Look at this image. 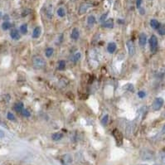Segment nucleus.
<instances>
[{"mask_svg":"<svg viewBox=\"0 0 165 165\" xmlns=\"http://www.w3.org/2000/svg\"><path fill=\"white\" fill-rule=\"evenodd\" d=\"M158 33H159V35H161V36L165 35V25H163V24L160 25L159 29H158Z\"/></svg>","mask_w":165,"mask_h":165,"instance_id":"nucleus-24","label":"nucleus"},{"mask_svg":"<svg viewBox=\"0 0 165 165\" xmlns=\"http://www.w3.org/2000/svg\"><path fill=\"white\" fill-rule=\"evenodd\" d=\"M46 15H47V17H48L49 18H52V6H51V5L48 7H47V9H46Z\"/></svg>","mask_w":165,"mask_h":165,"instance_id":"nucleus-30","label":"nucleus"},{"mask_svg":"<svg viewBox=\"0 0 165 165\" xmlns=\"http://www.w3.org/2000/svg\"><path fill=\"white\" fill-rule=\"evenodd\" d=\"M113 136L115 139V142H116V145L118 146H121L123 145V141H124V137H123V134L122 133L119 131L118 129H115L113 130Z\"/></svg>","mask_w":165,"mask_h":165,"instance_id":"nucleus-2","label":"nucleus"},{"mask_svg":"<svg viewBox=\"0 0 165 165\" xmlns=\"http://www.w3.org/2000/svg\"><path fill=\"white\" fill-rule=\"evenodd\" d=\"M144 165H146V164H144Z\"/></svg>","mask_w":165,"mask_h":165,"instance_id":"nucleus-40","label":"nucleus"},{"mask_svg":"<svg viewBox=\"0 0 165 165\" xmlns=\"http://www.w3.org/2000/svg\"><path fill=\"white\" fill-rule=\"evenodd\" d=\"M53 52H54V49H53L52 47H48V48H46V53H45L46 57H51L52 56Z\"/></svg>","mask_w":165,"mask_h":165,"instance_id":"nucleus-20","label":"nucleus"},{"mask_svg":"<svg viewBox=\"0 0 165 165\" xmlns=\"http://www.w3.org/2000/svg\"><path fill=\"white\" fill-rule=\"evenodd\" d=\"M149 47L152 52H156L158 48V38L155 35H152L149 38Z\"/></svg>","mask_w":165,"mask_h":165,"instance_id":"nucleus-5","label":"nucleus"},{"mask_svg":"<svg viewBox=\"0 0 165 165\" xmlns=\"http://www.w3.org/2000/svg\"><path fill=\"white\" fill-rule=\"evenodd\" d=\"M57 15L59 16L60 18H63V17H65V15H66V12H65V10H64L63 7H59V8L57 9Z\"/></svg>","mask_w":165,"mask_h":165,"instance_id":"nucleus-18","label":"nucleus"},{"mask_svg":"<svg viewBox=\"0 0 165 165\" xmlns=\"http://www.w3.org/2000/svg\"><path fill=\"white\" fill-rule=\"evenodd\" d=\"M107 16H108V13H104L103 15H101V17L100 18V22H104L106 21V18H107Z\"/></svg>","mask_w":165,"mask_h":165,"instance_id":"nucleus-31","label":"nucleus"},{"mask_svg":"<svg viewBox=\"0 0 165 165\" xmlns=\"http://www.w3.org/2000/svg\"><path fill=\"white\" fill-rule=\"evenodd\" d=\"M162 162H163V164L165 165V155H164V156L162 157Z\"/></svg>","mask_w":165,"mask_h":165,"instance_id":"nucleus-35","label":"nucleus"},{"mask_svg":"<svg viewBox=\"0 0 165 165\" xmlns=\"http://www.w3.org/2000/svg\"><path fill=\"white\" fill-rule=\"evenodd\" d=\"M22 116H24V117H30V115H31V113L29 112V110H25V109H23L22 110Z\"/></svg>","mask_w":165,"mask_h":165,"instance_id":"nucleus-27","label":"nucleus"},{"mask_svg":"<svg viewBox=\"0 0 165 165\" xmlns=\"http://www.w3.org/2000/svg\"><path fill=\"white\" fill-rule=\"evenodd\" d=\"M141 4H142V0H136V7L138 8H140Z\"/></svg>","mask_w":165,"mask_h":165,"instance_id":"nucleus-33","label":"nucleus"},{"mask_svg":"<svg viewBox=\"0 0 165 165\" xmlns=\"http://www.w3.org/2000/svg\"><path fill=\"white\" fill-rule=\"evenodd\" d=\"M108 121H109V115H104V117H103L102 119H101V123H102V125H106L107 123H108Z\"/></svg>","mask_w":165,"mask_h":165,"instance_id":"nucleus-28","label":"nucleus"},{"mask_svg":"<svg viewBox=\"0 0 165 165\" xmlns=\"http://www.w3.org/2000/svg\"><path fill=\"white\" fill-rule=\"evenodd\" d=\"M79 37H80L79 30H78L77 28H73L72 34H71V38H72L73 40H77L79 38Z\"/></svg>","mask_w":165,"mask_h":165,"instance_id":"nucleus-15","label":"nucleus"},{"mask_svg":"<svg viewBox=\"0 0 165 165\" xmlns=\"http://www.w3.org/2000/svg\"><path fill=\"white\" fill-rule=\"evenodd\" d=\"M10 36L13 40H19L20 39V33L18 30L13 29L10 33Z\"/></svg>","mask_w":165,"mask_h":165,"instance_id":"nucleus-12","label":"nucleus"},{"mask_svg":"<svg viewBox=\"0 0 165 165\" xmlns=\"http://www.w3.org/2000/svg\"><path fill=\"white\" fill-rule=\"evenodd\" d=\"M7 118L9 119V120H11V121H15V120H16L15 116L13 115V113L11 112H8L7 114Z\"/></svg>","mask_w":165,"mask_h":165,"instance_id":"nucleus-29","label":"nucleus"},{"mask_svg":"<svg viewBox=\"0 0 165 165\" xmlns=\"http://www.w3.org/2000/svg\"><path fill=\"white\" fill-rule=\"evenodd\" d=\"M24 106H23V104L22 103V102H18V103H16L15 105H14V110H15V111H17L18 113H21L22 112V110L24 109L23 108Z\"/></svg>","mask_w":165,"mask_h":165,"instance_id":"nucleus-16","label":"nucleus"},{"mask_svg":"<svg viewBox=\"0 0 165 165\" xmlns=\"http://www.w3.org/2000/svg\"><path fill=\"white\" fill-rule=\"evenodd\" d=\"M2 18V13H1V11H0V18Z\"/></svg>","mask_w":165,"mask_h":165,"instance_id":"nucleus-38","label":"nucleus"},{"mask_svg":"<svg viewBox=\"0 0 165 165\" xmlns=\"http://www.w3.org/2000/svg\"><path fill=\"white\" fill-rule=\"evenodd\" d=\"M153 165H161V164H153Z\"/></svg>","mask_w":165,"mask_h":165,"instance_id":"nucleus-39","label":"nucleus"},{"mask_svg":"<svg viewBox=\"0 0 165 165\" xmlns=\"http://www.w3.org/2000/svg\"><path fill=\"white\" fill-rule=\"evenodd\" d=\"M87 22L90 24V25H93V24H95V22H96V19H95V18L94 17V16H89L88 17V19H87Z\"/></svg>","mask_w":165,"mask_h":165,"instance_id":"nucleus-23","label":"nucleus"},{"mask_svg":"<svg viewBox=\"0 0 165 165\" xmlns=\"http://www.w3.org/2000/svg\"><path fill=\"white\" fill-rule=\"evenodd\" d=\"M139 13H141V14H144V13H145V10H144L142 7H140V8H139Z\"/></svg>","mask_w":165,"mask_h":165,"instance_id":"nucleus-34","label":"nucleus"},{"mask_svg":"<svg viewBox=\"0 0 165 165\" xmlns=\"http://www.w3.org/2000/svg\"><path fill=\"white\" fill-rule=\"evenodd\" d=\"M72 162V158L70 154H65L61 158V163L63 165H70Z\"/></svg>","mask_w":165,"mask_h":165,"instance_id":"nucleus-8","label":"nucleus"},{"mask_svg":"<svg viewBox=\"0 0 165 165\" xmlns=\"http://www.w3.org/2000/svg\"><path fill=\"white\" fill-rule=\"evenodd\" d=\"M11 27V23L9 22H4L3 24H2V28L3 29V30H7V29H9Z\"/></svg>","mask_w":165,"mask_h":165,"instance_id":"nucleus-25","label":"nucleus"},{"mask_svg":"<svg viewBox=\"0 0 165 165\" xmlns=\"http://www.w3.org/2000/svg\"><path fill=\"white\" fill-rule=\"evenodd\" d=\"M65 68H66V61L63 60L60 61L58 62V69L60 71H63V70H65Z\"/></svg>","mask_w":165,"mask_h":165,"instance_id":"nucleus-19","label":"nucleus"},{"mask_svg":"<svg viewBox=\"0 0 165 165\" xmlns=\"http://www.w3.org/2000/svg\"><path fill=\"white\" fill-rule=\"evenodd\" d=\"M92 6V4L89 2H86V3H83L79 7V14H84L86 13V11Z\"/></svg>","mask_w":165,"mask_h":165,"instance_id":"nucleus-7","label":"nucleus"},{"mask_svg":"<svg viewBox=\"0 0 165 165\" xmlns=\"http://www.w3.org/2000/svg\"><path fill=\"white\" fill-rule=\"evenodd\" d=\"M138 95H139V98L143 99V98H145V97L146 93L145 92V91H139V93H138Z\"/></svg>","mask_w":165,"mask_h":165,"instance_id":"nucleus-32","label":"nucleus"},{"mask_svg":"<svg viewBox=\"0 0 165 165\" xmlns=\"http://www.w3.org/2000/svg\"><path fill=\"white\" fill-rule=\"evenodd\" d=\"M160 23H159V22L158 20L156 19H152L150 21V26L152 27L153 29H155V30H158L159 29V27H160Z\"/></svg>","mask_w":165,"mask_h":165,"instance_id":"nucleus-14","label":"nucleus"},{"mask_svg":"<svg viewBox=\"0 0 165 165\" xmlns=\"http://www.w3.org/2000/svg\"><path fill=\"white\" fill-rule=\"evenodd\" d=\"M42 33V28L40 27H36L33 30V38H38Z\"/></svg>","mask_w":165,"mask_h":165,"instance_id":"nucleus-11","label":"nucleus"},{"mask_svg":"<svg viewBox=\"0 0 165 165\" xmlns=\"http://www.w3.org/2000/svg\"><path fill=\"white\" fill-rule=\"evenodd\" d=\"M62 137H63V134L61 133H55L52 135V138L55 141H58L60 139H62Z\"/></svg>","mask_w":165,"mask_h":165,"instance_id":"nucleus-17","label":"nucleus"},{"mask_svg":"<svg viewBox=\"0 0 165 165\" xmlns=\"http://www.w3.org/2000/svg\"><path fill=\"white\" fill-rule=\"evenodd\" d=\"M20 31L22 34H26L27 32V24H22L20 26Z\"/></svg>","mask_w":165,"mask_h":165,"instance_id":"nucleus-26","label":"nucleus"},{"mask_svg":"<svg viewBox=\"0 0 165 165\" xmlns=\"http://www.w3.org/2000/svg\"><path fill=\"white\" fill-rule=\"evenodd\" d=\"M140 156L143 160H151L154 157V153L149 149H144L140 153Z\"/></svg>","mask_w":165,"mask_h":165,"instance_id":"nucleus-4","label":"nucleus"},{"mask_svg":"<svg viewBox=\"0 0 165 165\" xmlns=\"http://www.w3.org/2000/svg\"><path fill=\"white\" fill-rule=\"evenodd\" d=\"M124 88L126 89L127 91H130V92H134V86H133L131 83H128V84H126L125 86H124Z\"/></svg>","mask_w":165,"mask_h":165,"instance_id":"nucleus-22","label":"nucleus"},{"mask_svg":"<svg viewBox=\"0 0 165 165\" xmlns=\"http://www.w3.org/2000/svg\"><path fill=\"white\" fill-rule=\"evenodd\" d=\"M163 132L164 133H165V125L163 127Z\"/></svg>","mask_w":165,"mask_h":165,"instance_id":"nucleus-37","label":"nucleus"},{"mask_svg":"<svg viewBox=\"0 0 165 165\" xmlns=\"http://www.w3.org/2000/svg\"><path fill=\"white\" fill-rule=\"evenodd\" d=\"M116 48H117V46H116V44L115 43V42H110L109 44H108V46H107V51H108V52L109 53H114L115 52V50H116Z\"/></svg>","mask_w":165,"mask_h":165,"instance_id":"nucleus-10","label":"nucleus"},{"mask_svg":"<svg viewBox=\"0 0 165 165\" xmlns=\"http://www.w3.org/2000/svg\"><path fill=\"white\" fill-rule=\"evenodd\" d=\"M80 57H81V54H80V52L76 53V54L72 57V61L73 62H77V61L80 59Z\"/></svg>","mask_w":165,"mask_h":165,"instance_id":"nucleus-21","label":"nucleus"},{"mask_svg":"<svg viewBox=\"0 0 165 165\" xmlns=\"http://www.w3.org/2000/svg\"><path fill=\"white\" fill-rule=\"evenodd\" d=\"M139 45L141 46H145L146 42H147V36H146L145 33H140L139 38Z\"/></svg>","mask_w":165,"mask_h":165,"instance_id":"nucleus-9","label":"nucleus"},{"mask_svg":"<svg viewBox=\"0 0 165 165\" xmlns=\"http://www.w3.org/2000/svg\"><path fill=\"white\" fill-rule=\"evenodd\" d=\"M164 100L163 98H161V97H158V98H156V99L153 100V105H152V108L153 110H155V111H157V110H159L163 106H164Z\"/></svg>","mask_w":165,"mask_h":165,"instance_id":"nucleus-3","label":"nucleus"},{"mask_svg":"<svg viewBox=\"0 0 165 165\" xmlns=\"http://www.w3.org/2000/svg\"><path fill=\"white\" fill-rule=\"evenodd\" d=\"M102 26L106 28H113L114 27V21L113 19H108L105 21L102 24Z\"/></svg>","mask_w":165,"mask_h":165,"instance_id":"nucleus-13","label":"nucleus"},{"mask_svg":"<svg viewBox=\"0 0 165 165\" xmlns=\"http://www.w3.org/2000/svg\"><path fill=\"white\" fill-rule=\"evenodd\" d=\"M3 135H4V134H3V132L0 131V137H3Z\"/></svg>","mask_w":165,"mask_h":165,"instance_id":"nucleus-36","label":"nucleus"},{"mask_svg":"<svg viewBox=\"0 0 165 165\" xmlns=\"http://www.w3.org/2000/svg\"><path fill=\"white\" fill-rule=\"evenodd\" d=\"M33 67L35 69H38V70H40V69H42L44 68L45 66H46V61L43 59L42 57H34L33 59Z\"/></svg>","mask_w":165,"mask_h":165,"instance_id":"nucleus-1","label":"nucleus"},{"mask_svg":"<svg viewBox=\"0 0 165 165\" xmlns=\"http://www.w3.org/2000/svg\"><path fill=\"white\" fill-rule=\"evenodd\" d=\"M126 46H127V48H128V52H129L130 56V57L134 56V53H135V46H134V42L131 41V40L128 41V42H126Z\"/></svg>","mask_w":165,"mask_h":165,"instance_id":"nucleus-6","label":"nucleus"}]
</instances>
